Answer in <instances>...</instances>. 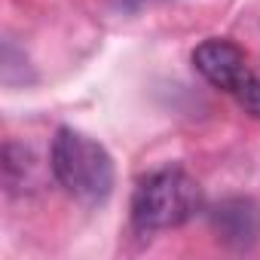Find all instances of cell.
Returning <instances> with one entry per match:
<instances>
[{"instance_id":"obj_1","label":"cell","mask_w":260,"mask_h":260,"mask_svg":"<svg viewBox=\"0 0 260 260\" xmlns=\"http://www.w3.org/2000/svg\"><path fill=\"white\" fill-rule=\"evenodd\" d=\"M49 169L55 181L83 205H101L107 202L113 190V159L110 153L92 141L89 135L77 128H58L52 138V153H49Z\"/></svg>"},{"instance_id":"obj_2","label":"cell","mask_w":260,"mask_h":260,"mask_svg":"<svg viewBox=\"0 0 260 260\" xmlns=\"http://www.w3.org/2000/svg\"><path fill=\"white\" fill-rule=\"evenodd\" d=\"M202 208L199 184L181 169H159L138 181L132 193V223L141 233L187 223Z\"/></svg>"},{"instance_id":"obj_3","label":"cell","mask_w":260,"mask_h":260,"mask_svg":"<svg viewBox=\"0 0 260 260\" xmlns=\"http://www.w3.org/2000/svg\"><path fill=\"white\" fill-rule=\"evenodd\" d=\"M193 68L220 92L236 95L254 74L245 52L230 40H205L193 49Z\"/></svg>"},{"instance_id":"obj_4","label":"cell","mask_w":260,"mask_h":260,"mask_svg":"<svg viewBox=\"0 0 260 260\" xmlns=\"http://www.w3.org/2000/svg\"><path fill=\"white\" fill-rule=\"evenodd\" d=\"M211 226L217 239L230 248H251L260 239V208L251 199H223L211 211Z\"/></svg>"},{"instance_id":"obj_5","label":"cell","mask_w":260,"mask_h":260,"mask_svg":"<svg viewBox=\"0 0 260 260\" xmlns=\"http://www.w3.org/2000/svg\"><path fill=\"white\" fill-rule=\"evenodd\" d=\"M236 98H239V104H242L254 119H260V80H257V77H251V80L236 92Z\"/></svg>"}]
</instances>
